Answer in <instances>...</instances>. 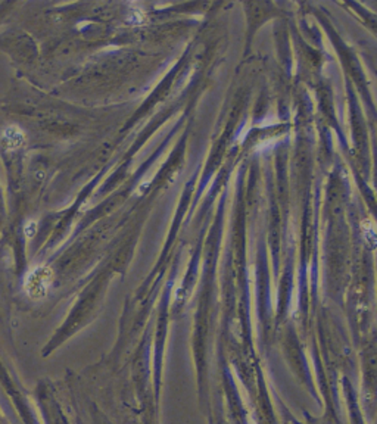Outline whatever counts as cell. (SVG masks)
I'll return each mask as SVG.
<instances>
[{"mask_svg":"<svg viewBox=\"0 0 377 424\" xmlns=\"http://www.w3.org/2000/svg\"><path fill=\"white\" fill-rule=\"evenodd\" d=\"M53 285V273L51 266L36 265L24 280V292L33 301H41L49 295Z\"/></svg>","mask_w":377,"mask_h":424,"instance_id":"1","label":"cell"},{"mask_svg":"<svg viewBox=\"0 0 377 424\" xmlns=\"http://www.w3.org/2000/svg\"><path fill=\"white\" fill-rule=\"evenodd\" d=\"M27 140L25 131L20 127V125H8L2 131V143L6 150H17L24 146Z\"/></svg>","mask_w":377,"mask_h":424,"instance_id":"2","label":"cell"},{"mask_svg":"<svg viewBox=\"0 0 377 424\" xmlns=\"http://www.w3.org/2000/svg\"><path fill=\"white\" fill-rule=\"evenodd\" d=\"M36 230H37V223L34 219H28V221L24 224V234L27 238H33L36 234Z\"/></svg>","mask_w":377,"mask_h":424,"instance_id":"3","label":"cell"}]
</instances>
